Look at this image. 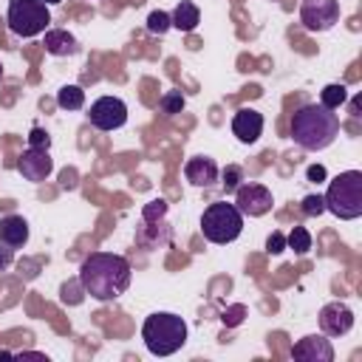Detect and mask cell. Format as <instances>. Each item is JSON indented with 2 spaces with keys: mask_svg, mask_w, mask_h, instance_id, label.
I'll return each mask as SVG.
<instances>
[{
  "mask_svg": "<svg viewBox=\"0 0 362 362\" xmlns=\"http://www.w3.org/2000/svg\"><path fill=\"white\" fill-rule=\"evenodd\" d=\"M359 102H362L359 96H354V99H351V116H359Z\"/></svg>",
  "mask_w": 362,
  "mask_h": 362,
  "instance_id": "d6a6232c",
  "label": "cell"
},
{
  "mask_svg": "<svg viewBox=\"0 0 362 362\" xmlns=\"http://www.w3.org/2000/svg\"><path fill=\"white\" fill-rule=\"evenodd\" d=\"M167 215V201H161V198H153L150 204H144V209H141V221H158V218H164Z\"/></svg>",
  "mask_w": 362,
  "mask_h": 362,
  "instance_id": "4316f807",
  "label": "cell"
},
{
  "mask_svg": "<svg viewBox=\"0 0 362 362\" xmlns=\"http://www.w3.org/2000/svg\"><path fill=\"white\" fill-rule=\"evenodd\" d=\"M286 249H294L297 255H305L311 249V235L305 226H294L288 235H286Z\"/></svg>",
  "mask_w": 362,
  "mask_h": 362,
  "instance_id": "44dd1931",
  "label": "cell"
},
{
  "mask_svg": "<svg viewBox=\"0 0 362 362\" xmlns=\"http://www.w3.org/2000/svg\"><path fill=\"white\" fill-rule=\"evenodd\" d=\"M0 243H8L11 249H20L28 243V221L23 215H6L0 218Z\"/></svg>",
  "mask_w": 362,
  "mask_h": 362,
  "instance_id": "e0dca14e",
  "label": "cell"
},
{
  "mask_svg": "<svg viewBox=\"0 0 362 362\" xmlns=\"http://www.w3.org/2000/svg\"><path fill=\"white\" fill-rule=\"evenodd\" d=\"M57 105L62 110H79L85 105V90L79 85H62L57 90Z\"/></svg>",
  "mask_w": 362,
  "mask_h": 362,
  "instance_id": "d6986e66",
  "label": "cell"
},
{
  "mask_svg": "<svg viewBox=\"0 0 362 362\" xmlns=\"http://www.w3.org/2000/svg\"><path fill=\"white\" fill-rule=\"evenodd\" d=\"M291 356L303 362H334V345L320 334H308L291 345Z\"/></svg>",
  "mask_w": 362,
  "mask_h": 362,
  "instance_id": "7c38bea8",
  "label": "cell"
},
{
  "mask_svg": "<svg viewBox=\"0 0 362 362\" xmlns=\"http://www.w3.org/2000/svg\"><path fill=\"white\" fill-rule=\"evenodd\" d=\"M170 28H173V23H170L167 11H150V17H147V31L150 34H167Z\"/></svg>",
  "mask_w": 362,
  "mask_h": 362,
  "instance_id": "cb8c5ba5",
  "label": "cell"
},
{
  "mask_svg": "<svg viewBox=\"0 0 362 362\" xmlns=\"http://www.w3.org/2000/svg\"><path fill=\"white\" fill-rule=\"evenodd\" d=\"M130 263L122 255L113 252H90L79 266V283L85 294H90L99 303H110L122 297L130 286Z\"/></svg>",
  "mask_w": 362,
  "mask_h": 362,
  "instance_id": "6da1fadb",
  "label": "cell"
},
{
  "mask_svg": "<svg viewBox=\"0 0 362 362\" xmlns=\"http://www.w3.org/2000/svg\"><path fill=\"white\" fill-rule=\"evenodd\" d=\"M45 6H57V3H62V0H42Z\"/></svg>",
  "mask_w": 362,
  "mask_h": 362,
  "instance_id": "836d02e7",
  "label": "cell"
},
{
  "mask_svg": "<svg viewBox=\"0 0 362 362\" xmlns=\"http://www.w3.org/2000/svg\"><path fill=\"white\" fill-rule=\"evenodd\" d=\"M0 79H3V65H0Z\"/></svg>",
  "mask_w": 362,
  "mask_h": 362,
  "instance_id": "e575fe53",
  "label": "cell"
},
{
  "mask_svg": "<svg viewBox=\"0 0 362 362\" xmlns=\"http://www.w3.org/2000/svg\"><path fill=\"white\" fill-rule=\"evenodd\" d=\"M243 317H246V305L243 303H235V305H229V308L221 311V322L226 328H238L243 322Z\"/></svg>",
  "mask_w": 362,
  "mask_h": 362,
  "instance_id": "d4e9b609",
  "label": "cell"
},
{
  "mask_svg": "<svg viewBox=\"0 0 362 362\" xmlns=\"http://www.w3.org/2000/svg\"><path fill=\"white\" fill-rule=\"evenodd\" d=\"M170 240H173V229L164 223V218H158V221H144V226L136 232V243H139L141 249H147V252L161 249V246H167Z\"/></svg>",
  "mask_w": 362,
  "mask_h": 362,
  "instance_id": "9a60e30c",
  "label": "cell"
},
{
  "mask_svg": "<svg viewBox=\"0 0 362 362\" xmlns=\"http://www.w3.org/2000/svg\"><path fill=\"white\" fill-rule=\"evenodd\" d=\"M339 136V116L322 105H303L291 116V139L303 150H325Z\"/></svg>",
  "mask_w": 362,
  "mask_h": 362,
  "instance_id": "7a4b0ae2",
  "label": "cell"
},
{
  "mask_svg": "<svg viewBox=\"0 0 362 362\" xmlns=\"http://www.w3.org/2000/svg\"><path fill=\"white\" fill-rule=\"evenodd\" d=\"M354 328V311L345 303H328L320 308V331L325 337H345Z\"/></svg>",
  "mask_w": 362,
  "mask_h": 362,
  "instance_id": "30bf717a",
  "label": "cell"
},
{
  "mask_svg": "<svg viewBox=\"0 0 362 362\" xmlns=\"http://www.w3.org/2000/svg\"><path fill=\"white\" fill-rule=\"evenodd\" d=\"M59 294H62V300H65L68 305H79V303L85 300V288H82L79 277H76V280H68V283H62Z\"/></svg>",
  "mask_w": 362,
  "mask_h": 362,
  "instance_id": "603a6c76",
  "label": "cell"
},
{
  "mask_svg": "<svg viewBox=\"0 0 362 362\" xmlns=\"http://www.w3.org/2000/svg\"><path fill=\"white\" fill-rule=\"evenodd\" d=\"M42 45L51 57H71L79 51V42L71 31L65 28H45V37H42Z\"/></svg>",
  "mask_w": 362,
  "mask_h": 362,
  "instance_id": "2e32d148",
  "label": "cell"
},
{
  "mask_svg": "<svg viewBox=\"0 0 362 362\" xmlns=\"http://www.w3.org/2000/svg\"><path fill=\"white\" fill-rule=\"evenodd\" d=\"M300 206H303V215H308V218H317V215L325 212V201H322V195H305Z\"/></svg>",
  "mask_w": 362,
  "mask_h": 362,
  "instance_id": "83f0119b",
  "label": "cell"
},
{
  "mask_svg": "<svg viewBox=\"0 0 362 362\" xmlns=\"http://www.w3.org/2000/svg\"><path fill=\"white\" fill-rule=\"evenodd\" d=\"M201 232L209 243H232L243 232V215L235 204L215 201L201 215Z\"/></svg>",
  "mask_w": 362,
  "mask_h": 362,
  "instance_id": "5b68a950",
  "label": "cell"
},
{
  "mask_svg": "<svg viewBox=\"0 0 362 362\" xmlns=\"http://www.w3.org/2000/svg\"><path fill=\"white\" fill-rule=\"evenodd\" d=\"M28 147L48 150V147H51V136H48L42 127H31V133H28Z\"/></svg>",
  "mask_w": 362,
  "mask_h": 362,
  "instance_id": "f1b7e54d",
  "label": "cell"
},
{
  "mask_svg": "<svg viewBox=\"0 0 362 362\" xmlns=\"http://www.w3.org/2000/svg\"><path fill=\"white\" fill-rule=\"evenodd\" d=\"M266 252H269V255L286 252V235H283V232H272L269 240H266Z\"/></svg>",
  "mask_w": 362,
  "mask_h": 362,
  "instance_id": "f546056e",
  "label": "cell"
},
{
  "mask_svg": "<svg viewBox=\"0 0 362 362\" xmlns=\"http://www.w3.org/2000/svg\"><path fill=\"white\" fill-rule=\"evenodd\" d=\"M11 263H14V249L8 243H0V272L8 269Z\"/></svg>",
  "mask_w": 362,
  "mask_h": 362,
  "instance_id": "4dcf8cb0",
  "label": "cell"
},
{
  "mask_svg": "<svg viewBox=\"0 0 362 362\" xmlns=\"http://www.w3.org/2000/svg\"><path fill=\"white\" fill-rule=\"evenodd\" d=\"M17 170H20V175H23L25 181H34V184H40V181H45V178L51 175V170H54V161H51L48 150H40V147H28V150H23V156L17 158Z\"/></svg>",
  "mask_w": 362,
  "mask_h": 362,
  "instance_id": "8fae6325",
  "label": "cell"
},
{
  "mask_svg": "<svg viewBox=\"0 0 362 362\" xmlns=\"http://www.w3.org/2000/svg\"><path fill=\"white\" fill-rule=\"evenodd\" d=\"M322 201H325V209L334 212V215L342 218V221L359 218V215H362V173H359V170H345V173H339V175L328 184Z\"/></svg>",
  "mask_w": 362,
  "mask_h": 362,
  "instance_id": "277c9868",
  "label": "cell"
},
{
  "mask_svg": "<svg viewBox=\"0 0 362 362\" xmlns=\"http://www.w3.org/2000/svg\"><path fill=\"white\" fill-rule=\"evenodd\" d=\"M232 133L240 144H255L263 133V113H257L255 107H240L232 116Z\"/></svg>",
  "mask_w": 362,
  "mask_h": 362,
  "instance_id": "4fadbf2b",
  "label": "cell"
},
{
  "mask_svg": "<svg viewBox=\"0 0 362 362\" xmlns=\"http://www.w3.org/2000/svg\"><path fill=\"white\" fill-rule=\"evenodd\" d=\"M141 339L153 356H170L187 342V322L173 311H156L141 325Z\"/></svg>",
  "mask_w": 362,
  "mask_h": 362,
  "instance_id": "3957f363",
  "label": "cell"
},
{
  "mask_svg": "<svg viewBox=\"0 0 362 362\" xmlns=\"http://www.w3.org/2000/svg\"><path fill=\"white\" fill-rule=\"evenodd\" d=\"M184 178L192 187H212L218 181V164L212 158H206V156H192L184 164Z\"/></svg>",
  "mask_w": 362,
  "mask_h": 362,
  "instance_id": "5bb4252c",
  "label": "cell"
},
{
  "mask_svg": "<svg viewBox=\"0 0 362 362\" xmlns=\"http://www.w3.org/2000/svg\"><path fill=\"white\" fill-rule=\"evenodd\" d=\"M308 178H311V181H322V178H325V167H322V164L308 167Z\"/></svg>",
  "mask_w": 362,
  "mask_h": 362,
  "instance_id": "1f68e13d",
  "label": "cell"
},
{
  "mask_svg": "<svg viewBox=\"0 0 362 362\" xmlns=\"http://www.w3.org/2000/svg\"><path fill=\"white\" fill-rule=\"evenodd\" d=\"M88 119L96 130H119L124 122H127V105L119 99V96H99L90 110H88Z\"/></svg>",
  "mask_w": 362,
  "mask_h": 362,
  "instance_id": "ba28073f",
  "label": "cell"
},
{
  "mask_svg": "<svg viewBox=\"0 0 362 362\" xmlns=\"http://www.w3.org/2000/svg\"><path fill=\"white\" fill-rule=\"evenodd\" d=\"M170 23H173V28H178V31H192L198 23H201V11H198V6L195 3H189V0H181L175 8H173V14H170Z\"/></svg>",
  "mask_w": 362,
  "mask_h": 362,
  "instance_id": "ac0fdd59",
  "label": "cell"
},
{
  "mask_svg": "<svg viewBox=\"0 0 362 362\" xmlns=\"http://www.w3.org/2000/svg\"><path fill=\"white\" fill-rule=\"evenodd\" d=\"M6 23H8L11 34L28 40V37H37L48 28L51 11L42 0H11L8 11H6Z\"/></svg>",
  "mask_w": 362,
  "mask_h": 362,
  "instance_id": "8992f818",
  "label": "cell"
},
{
  "mask_svg": "<svg viewBox=\"0 0 362 362\" xmlns=\"http://www.w3.org/2000/svg\"><path fill=\"white\" fill-rule=\"evenodd\" d=\"M274 198H272V189L257 184V181H246L235 189V206L240 209V215H249V218H260L272 209Z\"/></svg>",
  "mask_w": 362,
  "mask_h": 362,
  "instance_id": "9c48e42d",
  "label": "cell"
},
{
  "mask_svg": "<svg viewBox=\"0 0 362 362\" xmlns=\"http://www.w3.org/2000/svg\"><path fill=\"white\" fill-rule=\"evenodd\" d=\"M221 178H223V181H221V184H223V189H226V192H235V189L243 184V170H240L238 164H229V167L223 170V175H221Z\"/></svg>",
  "mask_w": 362,
  "mask_h": 362,
  "instance_id": "484cf974",
  "label": "cell"
},
{
  "mask_svg": "<svg viewBox=\"0 0 362 362\" xmlns=\"http://www.w3.org/2000/svg\"><path fill=\"white\" fill-rule=\"evenodd\" d=\"M158 110L164 116H175L184 110V93L181 90H164V96L158 99Z\"/></svg>",
  "mask_w": 362,
  "mask_h": 362,
  "instance_id": "7402d4cb",
  "label": "cell"
},
{
  "mask_svg": "<svg viewBox=\"0 0 362 362\" xmlns=\"http://www.w3.org/2000/svg\"><path fill=\"white\" fill-rule=\"evenodd\" d=\"M300 23L308 31H328L339 23V0H303Z\"/></svg>",
  "mask_w": 362,
  "mask_h": 362,
  "instance_id": "52a82bcc",
  "label": "cell"
},
{
  "mask_svg": "<svg viewBox=\"0 0 362 362\" xmlns=\"http://www.w3.org/2000/svg\"><path fill=\"white\" fill-rule=\"evenodd\" d=\"M345 99H348V88H345V85H339V82L325 85V88L320 90V105H322V107H328V110L342 107V105H345Z\"/></svg>",
  "mask_w": 362,
  "mask_h": 362,
  "instance_id": "ffe728a7",
  "label": "cell"
}]
</instances>
